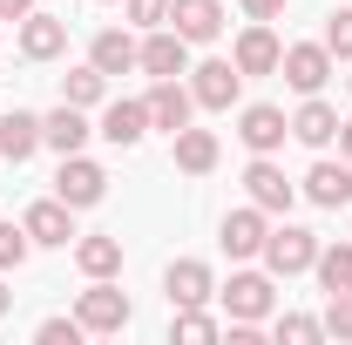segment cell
Listing matches in <instances>:
<instances>
[{
	"label": "cell",
	"instance_id": "obj_1",
	"mask_svg": "<svg viewBox=\"0 0 352 345\" xmlns=\"http://www.w3.org/2000/svg\"><path fill=\"white\" fill-rule=\"evenodd\" d=\"M264 264H271V278H298L318 264V230H298V223H278L271 237H264Z\"/></svg>",
	"mask_w": 352,
	"mask_h": 345
},
{
	"label": "cell",
	"instance_id": "obj_2",
	"mask_svg": "<svg viewBox=\"0 0 352 345\" xmlns=\"http://www.w3.org/2000/svg\"><path fill=\"white\" fill-rule=\"evenodd\" d=\"M75 318H82V332H95V339H109V332H122L135 311H129V298L109 285V278H88V291H82V304H75Z\"/></svg>",
	"mask_w": 352,
	"mask_h": 345
},
{
	"label": "cell",
	"instance_id": "obj_3",
	"mask_svg": "<svg viewBox=\"0 0 352 345\" xmlns=\"http://www.w3.org/2000/svg\"><path fill=\"white\" fill-rule=\"evenodd\" d=\"M54 197H61L68 210H88V203H102V197H109V170H102V163H88L82 149H75V156H61V170H54Z\"/></svg>",
	"mask_w": 352,
	"mask_h": 345
},
{
	"label": "cell",
	"instance_id": "obj_4",
	"mask_svg": "<svg viewBox=\"0 0 352 345\" xmlns=\"http://www.w3.org/2000/svg\"><path fill=\"white\" fill-rule=\"evenodd\" d=\"M135 68L170 82V75H190V41L176 27H149V41H135Z\"/></svg>",
	"mask_w": 352,
	"mask_h": 345
},
{
	"label": "cell",
	"instance_id": "obj_5",
	"mask_svg": "<svg viewBox=\"0 0 352 345\" xmlns=\"http://www.w3.org/2000/svg\"><path fill=\"white\" fill-rule=\"evenodd\" d=\"M278 75L298 88V95H318V88L332 82V47H325V41H292L285 61H278Z\"/></svg>",
	"mask_w": 352,
	"mask_h": 345
},
{
	"label": "cell",
	"instance_id": "obj_6",
	"mask_svg": "<svg viewBox=\"0 0 352 345\" xmlns=\"http://www.w3.org/2000/svg\"><path fill=\"white\" fill-rule=\"evenodd\" d=\"M217 298H223L230 318L258 325V318H271V278H264V271H230V285H223Z\"/></svg>",
	"mask_w": 352,
	"mask_h": 345
},
{
	"label": "cell",
	"instance_id": "obj_7",
	"mask_svg": "<svg viewBox=\"0 0 352 345\" xmlns=\"http://www.w3.org/2000/svg\"><path fill=\"white\" fill-rule=\"evenodd\" d=\"M237 88H244L237 61H197V68H190V95H197V109H230Z\"/></svg>",
	"mask_w": 352,
	"mask_h": 345
},
{
	"label": "cell",
	"instance_id": "obj_8",
	"mask_svg": "<svg viewBox=\"0 0 352 345\" xmlns=\"http://www.w3.org/2000/svg\"><path fill=\"white\" fill-rule=\"evenodd\" d=\"M237 135H244V149H251V156H271V149L292 135V115H285V109H271V102H251V109L237 115Z\"/></svg>",
	"mask_w": 352,
	"mask_h": 345
},
{
	"label": "cell",
	"instance_id": "obj_9",
	"mask_svg": "<svg viewBox=\"0 0 352 345\" xmlns=\"http://www.w3.org/2000/svg\"><path fill=\"white\" fill-rule=\"evenodd\" d=\"M244 190H251V203H258L264 216H278V210H292V197H298V183L278 170L271 156H258L251 170H244Z\"/></svg>",
	"mask_w": 352,
	"mask_h": 345
},
{
	"label": "cell",
	"instance_id": "obj_10",
	"mask_svg": "<svg viewBox=\"0 0 352 345\" xmlns=\"http://www.w3.org/2000/svg\"><path fill=\"white\" fill-rule=\"evenodd\" d=\"M237 75H278V61H285V47H278V34H271V21H251L244 34H237Z\"/></svg>",
	"mask_w": 352,
	"mask_h": 345
},
{
	"label": "cell",
	"instance_id": "obj_11",
	"mask_svg": "<svg viewBox=\"0 0 352 345\" xmlns=\"http://www.w3.org/2000/svg\"><path fill=\"white\" fill-rule=\"evenodd\" d=\"M163 291H170V304L183 311V304L217 298V278H210V264H204V258H176L170 271H163Z\"/></svg>",
	"mask_w": 352,
	"mask_h": 345
},
{
	"label": "cell",
	"instance_id": "obj_12",
	"mask_svg": "<svg viewBox=\"0 0 352 345\" xmlns=\"http://www.w3.org/2000/svg\"><path fill=\"white\" fill-rule=\"evenodd\" d=\"M170 27L190 47H204V41L223 34V7H217V0H170Z\"/></svg>",
	"mask_w": 352,
	"mask_h": 345
},
{
	"label": "cell",
	"instance_id": "obj_13",
	"mask_svg": "<svg viewBox=\"0 0 352 345\" xmlns=\"http://www.w3.org/2000/svg\"><path fill=\"white\" fill-rule=\"evenodd\" d=\"M264 237H271L264 210H258V203H244V210H230V216H223V237H217V244L230 251V258H258V251H264Z\"/></svg>",
	"mask_w": 352,
	"mask_h": 345
},
{
	"label": "cell",
	"instance_id": "obj_14",
	"mask_svg": "<svg viewBox=\"0 0 352 345\" xmlns=\"http://www.w3.org/2000/svg\"><path fill=\"white\" fill-rule=\"evenodd\" d=\"M142 109H149V129H183V122H190V109H197V95H190V88H183V82H176V75H170V82H156V88H149V102H142Z\"/></svg>",
	"mask_w": 352,
	"mask_h": 345
},
{
	"label": "cell",
	"instance_id": "obj_15",
	"mask_svg": "<svg viewBox=\"0 0 352 345\" xmlns=\"http://www.w3.org/2000/svg\"><path fill=\"white\" fill-rule=\"evenodd\" d=\"M305 197L318 210H346L352 203V163H311L305 170Z\"/></svg>",
	"mask_w": 352,
	"mask_h": 345
},
{
	"label": "cell",
	"instance_id": "obj_16",
	"mask_svg": "<svg viewBox=\"0 0 352 345\" xmlns=\"http://www.w3.org/2000/svg\"><path fill=\"white\" fill-rule=\"evenodd\" d=\"M68 47V21H54V14H28L21 21V54L28 61H54Z\"/></svg>",
	"mask_w": 352,
	"mask_h": 345
},
{
	"label": "cell",
	"instance_id": "obj_17",
	"mask_svg": "<svg viewBox=\"0 0 352 345\" xmlns=\"http://www.w3.org/2000/svg\"><path fill=\"white\" fill-rule=\"evenodd\" d=\"M88 135H95V129H88V115L75 109V102H61L54 115H41V142H47V149H61V156H75Z\"/></svg>",
	"mask_w": 352,
	"mask_h": 345
},
{
	"label": "cell",
	"instance_id": "obj_18",
	"mask_svg": "<svg viewBox=\"0 0 352 345\" xmlns=\"http://www.w3.org/2000/svg\"><path fill=\"white\" fill-rule=\"evenodd\" d=\"M34 149H41V115L7 109V115H0V156H7V163H28Z\"/></svg>",
	"mask_w": 352,
	"mask_h": 345
},
{
	"label": "cell",
	"instance_id": "obj_19",
	"mask_svg": "<svg viewBox=\"0 0 352 345\" xmlns=\"http://www.w3.org/2000/svg\"><path fill=\"white\" fill-rule=\"evenodd\" d=\"M21 223H28V237H34V244H68V237H75V210H68L61 197L34 203V210L21 216Z\"/></svg>",
	"mask_w": 352,
	"mask_h": 345
},
{
	"label": "cell",
	"instance_id": "obj_20",
	"mask_svg": "<svg viewBox=\"0 0 352 345\" xmlns=\"http://www.w3.org/2000/svg\"><path fill=\"white\" fill-rule=\"evenodd\" d=\"M102 135H109L116 149H135V142L149 135V109H142V102H109V109H102Z\"/></svg>",
	"mask_w": 352,
	"mask_h": 345
},
{
	"label": "cell",
	"instance_id": "obj_21",
	"mask_svg": "<svg viewBox=\"0 0 352 345\" xmlns=\"http://www.w3.org/2000/svg\"><path fill=\"white\" fill-rule=\"evenodd\" d=\"M292 135H298L305 149H325V142L339 135V109H332V102H318V95H305V109L292 115Z\"/></svg>",
	"mask_w": 352,
	"mask_h": 345
},
{
	"label": "cell",
	"instance_id": "obj_22",
	"mask_svg": "<svg viewBox=\"0 0 352 345\" xmlns=\"http://www.w3.org/2000/svg\"><path fill=\"white\" fill-rule=\"evenodd\" d=\"M176 170H183V176H210V170H217V135L183 122V129H176Z\"/></svg>",
	"mask_w": 352,
	"mask_h": 345
},
{
	"label": "cell",
	"instance_id": "obj_23",
	"mask_svg": "<svg viewBox=\"0 0 352 345\" xmlns=\"http://www.w3.org/2000/svg\"><path fill=\"white\" fill-rule=\"evenodd\" d=\"M88 61H95L102 75H129V68H135V41L122 34V27H102L95 47H88Z\"/></svg>",
	"mask_w": 352,
	"mask_h": 345
},
{
	"label": "cell",
	"instance_id": "obj_24",
	"mask_svg": "<svg viewBox=\"0 0 352 345\" xmlns=\"http://www.w3.org/2000/svg\"><path fill=\"white\" fill-rule=\"evenodd\" d=\"M75 264H82L88 278H116L122 271V237H82L75 244Z\"/></svg>",
	"mask_w": 352,
	"mask_h": 345
},
{
	"label": "cell",
	"instance_id": "obj_25",
	"mask_svg": "<svg viewBox=\"0 0 352 345\" xmlns=\"http://www.w3.org/2000/svg\"><path fill=\"white\" fill-rule=\"evenodd\" d=\"M102 95H109V75H102L95 61H88V68H68V75H61V102H75V109H95Z\"/></svg>",
	"mask_w": 352,
	"mask_h": 345
},
{
	"label": "cell",
	"instance_id": "obj_26",
	"mask_svg": "<svg viewBox=\"0 0 352 345\" xmlns=\"http://www.w3.org/2000/svg\"><path fill=\"white\" fill-rule=\"evenodd\" d=\"M318 285L325 291H352V244H318Z\"/></svg>",
	"mask_w": 352,
	"mask_h": 345
},
{
	"label": "cell",
	"instance_id": "obj_27",
	"mask_svg": "<svg viewBox=\"0 0 352 345\" xmlns=\"http://www.w3.org/2000/svg\"><path fill=\"white\" fill-rule=\"evenodd\" d=\"M170 339H183V345H210V339H223V325L204 311V304H183V311H176V325H170Z\"/></svg>",
	"mask_w": 352,
	"mask_h": 345
},
{
	"label": "cell",
	"instance_id": "obj_28",
	"mask_svg": "<svg viewBox=\"0 0 352 345\" xmlns=\"http://www.w3.org/2000/svg\"><path fill=\"white\" fill-rule=\"evenodd\" d=\"M285 345H311V339H325V318H305V311H285L278 325H271Z\"/></svg>",
	"mask_w": 352,
	"mask_h": 345
},
{
	"label": "cell",
	"instance_id": "obj_29",
	"mask_svg": "<svg viewBox=\"0 0 352 345\" xmlns=\"http://www.w3.org/2000/svg\"><path fill=\"white\" fill-rule=\"evenodd\" d=\"M28 244H34L28 223H0V271H21L28 264Z\"/></svg>",
	"mask_w": 352,
	"mask_h": 345
},
{
	"label": "cell",
	"instance_id": "obj_30",
	"mask_svg": "<svg viewBox=\"0 0 352 345\" xmlns=\"http://www.w3.org/2000/svg\"><path fill=\"white\" fill-rule=\"evenodd\" d=\"M325 332L352 339V291H325Z\"/></svg>",
	"mask_w": 352,
	"mask_h": 345
},
{
	"label": "cell",
	"instance_id": "obj_31",
	"mask_svg": "<svg viewBox=\"0 0 352 345\" xmlns=\"http://www.w3.org/2000/svg\"><path fill=\"white\" fill-rule=\"evenodd\" d=\"M325 47H332V61H352V7H339L325 21Z\"/></svg>",
	"mask_w": 352,
	"mask_h": 345
},
{
	"label": "cell",
	"instance_id": "obj_32",
	"mask_svg": "<svg viewBox=\"0 0 352 345\" xmlns=\"http://www.w3.org/2000/svg\"><path fill=\"white\" fill-rule=\"evenodd\" d=\"M34 339L41 345H82V318H41Z\"/></svg>",
	"mask_w": 352,
	"mask_h": 345
},
{
	"label": "cell",
	"instance_id": "obj_33",
	"mask_svg": "<svg viewBox=\"0 0 352 345\" xmlns=\"http://www.w3.org/2000/svg\"><path fill=\"white\" fill-rule=\"evenodd\" d=\"M135 27H170V0H129Z\"/></svg>",
	"mask_w": 352,
	"mask_h": 345
},
{
	"label": "cell",
	"instance_id": "obj_34",
	"mask_svg": "<svg viewBox=\"0 0 352 345\" xmlns=\"http://www.w3.org/2000/svg\"><path fill=\"white\" fill-rule=\"evenodd\" d=\"M285 7H292V0H244V14H251V21H278Z\"/></svg>",
	"mask_w": 352,
	"mask_h": 345
},
{
	"label": "cell",
	"instance_id": "obj_35",
	"mask_svg": "<svg viewBox=\"0 0 352 345\" xmlns=\"http://www.w3.org/2000/svg\"><path fill=\"white\" fill-rule=\"evenodd\" d=\"M34 14V0H0V21H28Z\"/></svg>",
	"mask_w": 352,
	"mask_h": 345
},
{
	"label": "cell",
	"instance_id": "obj_36",
	"mask_svg": "<svg viewBox=\"0 0 352 345\" xmlns=\"http://www.w3.org/2000/svg\"><path fill=\"white\" fill-rule=\"evenodd\" d=\"M339 149H346V163H352V115L339 122Z\"/></svg>",
	"mask_w": 352,
	"mask_h": 345
},
{
	"label": "cell",
	"instance_id": "obj_37",
	"mask_svg": "<svg viewBox=\"0 0 352 345\" xmlns=\"http://www.w3.org/2000/svg\"><path fill=\"white\" fill-rule=\"evenodd\" d=\"M0 311H7V285H0Z\"/></svg>",
	"mask_w": 352,
	"mask_h": 345
},
{
	"label": "cell",
	"instance_id": "obj_38",
	"mask_svg": "<svg viewBox=\"0 0 352 345\" xmlns=\"http://www.w3.org/2000/svg\"><path fill=\"white\" fill-rule=\"evenodd\" d=\"M109 7H116V0H109Z\"/></svg>",
	"mask_w": 352,
	"mask_h": 345
}]
</instances>
